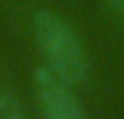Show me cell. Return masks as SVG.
I'll use <instances>...</instances> for the list:
<instances>
[{
	"instance_id": "1",
	"label": "cell",
	"mask_w": 124,
	"mask_h": 119,
	"mask_svg": "<svg viewBox=\"0 0 124 119\" xmlns=\"http://www.w3.org/2000/svg\"><path fill=\"white\" fill-rule=\"evenodd\" d=\"M33 30L44 56L48 59V65L70 85L83 82L87 76V59L74 30L48 9L35 13Z\"/></svg>"
},
{
	"instance_id": "2",
	"label": "cell",
	"mask_w": 124,
	"mask_h": 119,
	"mask_svg": "<svg viewBox=\"0 0 124 119\" xmlns=\"http://www.w3.org/2000/svg\"><path fill=\"white\" fill-rule=\"evenodd\" d=\"M33 89L44 119H87V113L74 95L70 82L50 65L35 69Z\"/></svg>"
},
{
	"instance_id": "3",
	"label": "cell",
	"mask_w": 124,
	"mask_h": 119,
	"mask_svg": "<svg viewBox=\"0 0 124 119\" xmlns=\"http://www.w3.org/2000/svg\"><path fill=\"white\" fill-rule=\"evenodd\" d=\"M0 119H26L22 102L7 87H0Z\"/></svg>"
},
{
	"instance_id": "4",
	"label": "cell",
	"mask_w": 124,
	"mask_h": 119,
	"mask_svg": "<svg viewBox=\"0 0 124 119\" xmlns=\"http://www.w3.org/2000/svg\"><path fill=\"white\" fill-rule=\"evenodd\" d=\"M109 4L116 13H124V0H109Z\"/></svg>"
}]
</instances>
